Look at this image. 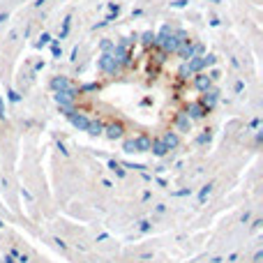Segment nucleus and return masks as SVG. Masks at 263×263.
<instances>
[{
	"label": "nucleus",
	"mask_w": 263,
	"mask_h": 263,
	"mask_svg": "<svg viewBox=\"0 0 263 263\" xmlns=\"http://www.w3.org/2000/svg\"><path fill=\"white\" fill-rule=\"evenodd\" d=\"M109 136H111V139L123 136V127H120V125H111V127H109Z\"/></svg>",
	"instance_id": "nucleus-1"
}]
</instances>
